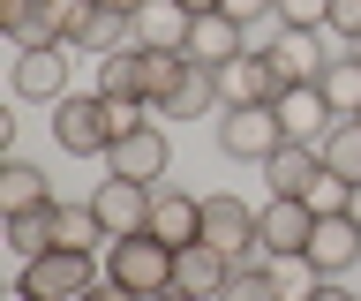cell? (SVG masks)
Segmentation results:
<instances>
[{"label":"cell","instance_id":"26","mask_svg":"<svg viewBox=\"0 0 361 301\" xmlns=\"http://www.w3.org/2000/svg\"><path fill=\"white\" fill-rule=\"evenodd\" d=\"M53 204H61V196H53ZM53 204H45V211H16V219H8V256H16V264H30V256L53 249Z\"/></svg>","mask_w":361,"mask_h":301},{"label":"cell","instance_id":"24","mask_svg":"<svg viewBox=\"0 0 361 301\" xmlns=\"http://www.w3.org/2000/svg\"><path fill=\"white\" fill-rule=\"evenodd\" d=\"M143 53V106H166L173 98V83H180V68H188V53H173V46H135Z\"/></svg>","mask_w":361,"mask_h":301},{"label":"cell","instance_id":"15","mask_svg":"<svg viewBox=\"0 0 361 301\" xmlns=\"http://www.w3.org/2000/svg\"><path fill=\"white\" fill-rule=\"evenodd\" d=\"M241 53H248V23H233L226 8H211V16H196V23H188V61L226 68V61H241Z\"/></svg>","mask_w":361,"mask_h":301},{"label":"cell","instance_id":"7","mask_svg":"<svg viewBox=\"0 0 361 301\" xmlns=\"http://www.w3.org/2000/svg\"><path fill=\"white\" fill-rule=\"evenodd\" d=\"M166 166H173V143H166V128L158 121H135V128H121L106 151V173H121V181H166Z\"/></svg>","mask_w":361,"mask_h":301},{"label":"cell","instance_id":"34","mask_svg":"<svg viewBox=\"0 0 361 301\" xmlns=\"http://www.w3.org/2000/svg\"><path fill=\"white\" fill-rule=\"evenodd\" d=\"M83 301H143V294H128V286H113V278H98V286H90Z\"/></svg>","mask_w":361,"mask_h":301},{"label":"cell","instance_id":"28","mask_svg":"<svg viewBox=\"0 0 361 301\" xmlns=\"http://www.w3.org/2000/svg\"><path fill=\"white\" fill-rule=\"evenodd\" d=\"M219 301H286L279 294V278H271V264H233V278H226Z\"/></svg>","mask_w":361,"mask_h":301},{"label":"cell","instance_id":"18","mask_svg":"<svg viewBox=\"0 0 361 301\" xmlns=\"http://www.w3.org/2000/svg\"><path fill=\"white\" fill-rule=\"evenodd\" d=\"M151 233H158V241H173V249L203 241V196H188V188H158V204H151Z\"/></svg>","mask_w":361,"mask_h":301},{"label":"cell","instance_id":"9","mask_svg":"<svg viewBox=\"0 0 361 301\" xmlns=\"http://www.w3.org/2000/svg\"><path fill=\"white\" fill-rule=\"evenodd\" d=\"M271 113H279V128H286V143H324L331 136V98H324V83H286V91L271 98Z\"/></svg>","mask_w":361,"mask_h":301},{"label":"cell","instance_id":"27","mask_svg":"<svg viewBox=\"0 0 361 301\" xmlns=\"http://www.w3.org/2000/svg\"><path fill=\"white\" fill-rule=\"evenodd\" d=\"M316 151H324V166H331V173H346V181H361V113L331 121V136L316 143Z\"/></svg>","mask_w":361,"mask_h":301},{"label":"cell","instance_id":"23","mask_svg":"<svg viewBox=\"0 0 361 301\" xmlns=\"http://www.w3.org/2000/svg\"><path fill=\"white\" fill-rule=\"evenodd\" d=\"M98 98H135V106H143V53L135 46L98 53Z\"/></svg>","mask_w":361,"mask_h":301},{"label":"cell","instance_id":"31","mask_svg":"<svg viewBox=\"0 0 361 301\" xmlns=\"http://www.w3.org/2000/svg\"><path fill=\"white\" fill-rule=\"evenodd\" d=\"M324 30L354 46V38H361V0H331V23H324Z\"/></svg>","mask_w":361,"mask_h":301},{"label":"cell","instance_id":"36","mask_svg":"<svg viewBox=\"0 0 361 301\" xmlns=\"http://www.w3.org/2000/svg\"><path fill=\"white\" fill-rule=\"evenodd\" d=\"M346 219H354V226H361V181H354V196H346Z\"/></svg>","mask_w":361,"mask_h":301},{"label":"cell","instance_id":"25","mask_svg":"<svg viewBox=\"0 0 361 301\" xmlns=\"http://www.w3.org/2000/svg\"><path fill=\"white\" fill-rule=\"evenodd\" d=\"M316 83H324V98H331V113H338V121L361 113V53H331Z\"/></svg>","mask_w":361,"mask_h":301},{"label":"cell","instance_id":"33","mask_svg":"<svg viewBox=\"0 0 361 301\" xmlns=\"http://www.w3.org/2000/svg\"><path fill=\"white\" fill-rule=\"evenodd\" d=\"M301 301H361V294H354V286H346V278H316V286H309V294H301Z\"/></svg>","mask_w":361,"mask_h":301},{"label":"cell","instance_id":"6","mask_svg":"<svg viewBox=\"0 0 361 301\" xmlns=\"http://www.w3.org/2000/svg\"><path fill=\"white\" fill-rule=\"evenodd\" d=\"M279 143H286V128H279L271 106H226V113H219V151L233 166H264Z\"/></svg>","mask_w":361,"mask_h":301},{"label":"cell","instance_id":"1","mask_svg":"<svg viewBox=\"0 0 361 301\" xmlns=\"http://www.w3.org/2000/svg\"><path fill=\"white\" fill-rule=\"evenodd\" d=\"M113 136H121L113 98H98V91H68L61 106H53V143H61L68 159H106Z\"/></svg>","mask_w":361,"mask_h":301},{"label":"cell","instance_id":"8","mask_svg":"<svg viewBox=\"0 0 361 301\" xmlns=\"http://www.w3.org/2000/svg\"><path fill=\"white\" fill-rule=\"evenodd\" d=\"M256 53L271 61L279 83H316L324 61H331V53H324V30H293V23H279V30H271V46H256Z\"/></svg>","mask_w":361,"mask_h":301},{"label":"cell","instance_id":"21","mask_svg":"<svg viewBox=\"0 0 361 301\" xmlns=\"http://www.w3.org/2000/svg\"><path fill=\"white\" fill-rule=\"evenodd\" d=\"M53 204V181H45L30 159H8L0 166V219H16V211H45Z\"/></svg>","mask_w":361,"mask_h":301},{"label":"cell","instance_id":"17","mask_svg":"<svg viewBox=\"0 0 361 301\" xmlns=\"http://www.w3.org/2000/svg\"><path fill=\"white\" fill-rule=\"evenodd\" d=\"M158 113H166V121H219V113H226V98H219V68L188 61V68H180V83H173V98H166Z\"/></svg>","mask_w":361,"mask_h":301},{"label":"cell","instance_id":"5","mask_svg":"<svg viewBox=\"0 0 361 301\" xmlns=\"http://www.w3.org/2000/svg\"><path fill=\"white\" fill-rule=\"evenodd\" d=\"M151 204H158V188H151V181H121V173H106V181L90 188V211H98V226H106V241H128V233H151Z\"/></svg>","mask_w":361,"mask_h":301},{"label":"cell","instance_id":"14","mask_svg":"<svg viewBox=\"0 0 361 301\" xmlns=\"http://www.w3.org/2000/svg\"><path fill=\"white\" fill-rule=\"evenodd\" d=\"M68 53H75V46H38V53H16V98L61 106V98H68Z\"/></svg>","mask_w":361,"mask_h":301},{"label":"cell","instance_id":"40","mask_svg":"<svg viewBox=\"0 0 361 301\" xmlns=\"http://www.w3.org/2000/svg\"><path fill=\"white\" fill-rule=\"evenodd\" d=\"M346 53H361V38H354V46H346Z\"/></svg>","mask_w":361,"mask_h":301},{"label":"cell","instance_id":"2","mask_svg":"<svg viewBox=\"0 0 361 301\" xmlns=\"http://www.w3.org/2000/svg\"><path fill=\"white\" fill-rule=\"evenodd\" d=\"M98 278H106V264H98L90 249H45V256H30V264L16 271V286L30 301H83Z\"/></svg>","mask_w":361,"mask_h":301},{"label":"cell","instance_id":"20","mask_svg":"<svg viewBox=\"0 0 361 301\" xmlns=\"http://www.w3.org/2000/svg\"><path fill=\"white\" fill-rule=\"evenodd\" d=\"M188 8L180 0H143L135 8V46H173V53H188Z\"/></svg>","mask_w":361,"mask_h":301},{"label":"cell","instance_id":"13","mask_svg":"<svg viewBox=\"0 0 361 301\" xmlns=\"http://www.w3.org/2000/svg\"><path fill=\"white\" fill-rule=\"evenodd\" d=\"M226 278H233V256H226V249H211V241H188V249H173V286H180V294L219 301V294H226Z\"/></svg>","mask_w":361,"mask_h":301},{"label":"cell","instance_id":"38","mask_svg":"<svg viewBox=\"0 0 361 301\" xmlns=\"http://www.w3.org/2000/svg\"><path fill=\"white\" fill-rule=\"evenodd\" d=\"M151 301H196V294H180V286H166V294H151Z\"/></svg>","mask_w":361,"mask_h":301},{"label":"cell","instance_id":"39","mask_svg":"<svg viewBox=\"0 0 361 301\" xmlns=\"http://www.w3.org/2000/svg\"><path fill=\"white\" fill-rule=\"evenodd\" d=\"M0 301H30V294H23V286H8V294H0Z\"/></svg>","mask_w":361,"mask_h":301},{"label":"cell","instance_id":"32","mask_svg":"<svg viewBox=\"0 0 361 301\" xmlns=\"http://www.w3.org/2000/svg\"><path fill=\"white\" fill-rule=\"evenodd\" d=\"M226 16H233V23H271V16H279V0H226Z\"/></svg>","mask_w":361,"mask_h":301},{"label":"cell","instance_id":"30","mask_svg":"<svg viewBox=\"0 0 361 301\" xmlns=\"http://www.w3.org/2000/svg\"><path fill=\"white\" fill-rule=\"evenodd\" d=\"M279 23H293V30H324V23H331V0H279Z\"/></svg>","mask_w":361,"mask_h":301},{"label":"cell","instance_id":"3","mask_svg":"<svg viewBox=\"0 0 361 301\" xmlns=\"http://www.w3.org/2000/svg\"><path fill=\"white\" fill-rule=\"evenodd\" d=\"M106 278L113 286H128V294H166L173 286V241H158V233H128V241H113L106 249Z\"/></svg>","mask_w":361,"mask_h":301},{"label":"cell","instance_id":"4","mask_svg":"<svg viewBox=\"0 0 361 301\" xmlns=\"http://www.w3.org/2000/svg\"><path fill=\"white\" fill-rule=\"evenodd\" d=\"M256 219H264V211L241 204V196H203V241L226 249L233 264H271L264 241H256Z\"/></svg>","mask_w":361,"mask_h":301},{"label":"cell","instance_id":"19","mask_svg":"<svg viewBox=\"0 0 361 301\" xmlns=\"http://www.w3.org/2000/svg\"><path fill=\"white\" fill-rule=\"evenodd\" d=\"M324 173V151L316 143H279L264 159V181H271V196H309V181Z\"/></svg>","mask_w":361,"mask_h":301},{"label":"cell","instance_id":"37","mask_svg":"<svg viewBox=\"0 0 361 301\" xmlns=\"http://www.w3.org/2000/svg\"><path fill=\"white\" fill-rule=\"evenodd\" d=\"M98 8H121V16H135V8H143V0H98Z\"/></svg>","mask_w":361,"mask_h":301},{"label":"cell","instance_id":"11","mask_svg":"<svg viewBox=\"0 0 361 301\" xmlns=\"http://www.w3.org/2000/svg\"><path fill=\"white\" fill-rule=\"evenodd\" d=\"M354 264H361V226L346 219V211L316 219V233H309V271L316 278H346Z\"/></svg>","mask_w":361,"mask_h":301},{"label":"cell","instance_id":"35","mask_svg":"<svg viewBox=\"0 0 361 301\" xmlns=\"http://www.w3.org/2000/svg\"><path fill=\"white\" fill-rule=\"evenodd\" d=\"M180 8H188V16H211V8H226V0H180Z\"/></svg>","mask_w":361,"mask_h":301},{"label":"cell","instance_id":"16","mask_svg":"<svg viewBox=\"0 0 361 301\" xmlns=\"http://www.w3.org/2000/svg\"><path fill=\"white\" fill-rule=\"evenodd\" d=\"M279 91H286V83L271 75V61H264L256 46H248L241 61H226V68H219V98H226V106H271Z\"/></svg>","mask_w":361,"mask_h":301},{"label":"cell","instance_id":"12","mask_svg":"<svg viewBox=\"0 0 361 301\" xmlns=\"http://www.w3.org/2000/svg\"><path fill=\"white\" fill-rule=\"evenodd\" d=\"M0 30H8L16 53L68 46V38H61V0H0Z\"/></svg>","mask_w":361,"mask_h":301},{"label":"cell","instance_id":"10","mask_svg":"<svg viewBox=\"0 0 361 301\" xmlns=\"http://www.w3.org/2000/svg\"><path fill=\"white\" fill-rule=\"evenodd\" d=\"M309 233H316V211L301 204V196H271L264 219H256L264 256H309Z\"/></svg>","mask_w":361,"mask_h":301},{"label":"cell","instance_id":"22","mask_svg":"<svg viewBox=\"0 0 361 301\" xmlns=\"http://www.w3.org/2000/svg\"><path fill=\"white\" fill-rule=\"evenodd\" d=\"M53 249H90V256H106V226H98V211L90 204H53Z\"/></svg>","mask_w":361,"mask_h":301},{"label":"cell","instance_id":"29","mask_svg":"<svg viewBox=\"0 0 361 301\" xmlns=\"http://www.w3.org/2000/svg\"><path fill=\"white\" fill-rule=\"evenodd\" d=\"M346 196H354V181H346V173H331V166H324V173H316V181H309V196H301V204H309L316 219H331V211H346Z\"/></svg>","mask_w":361,"mask_h":301}]
</instances>
